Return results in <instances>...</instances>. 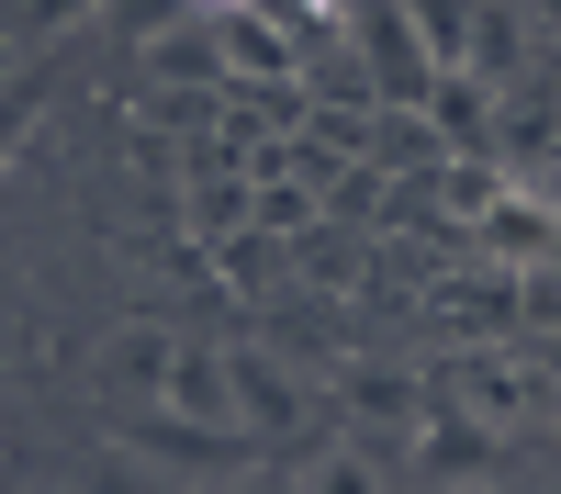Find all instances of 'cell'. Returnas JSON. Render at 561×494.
Segmentation results:
<instances>
[{
  "instance_id": "3957f363",
  "label": "cell",
  "mask_w": 561,
  "mask_h": 494,
  "mask_svg": "<svg viewBox=\"0 0 561 494\" xmlns=\"http://www.w3.org/2000/svg\"><path fill=\"white\" fill-rule=\"evenodd\" d=\"M225 404H237V438L248 449H280V438L304 427V393H293L280 359H237V348H225Z\"/></svg>"
},
{
  "instance_id": "5bb4252c",
  "label": "cell",
  "mask_w": 561,
  "mask_h": 494,
  "mask_svg": "<svg viewBox=\"0 0 561 494\" xmlns=\"http://www.w3.org/2000/svg\"><path fill=\"white\" fill-rule=\"evenodd\" d=\"M214 259H225V282H280V237H259V225H237V237H214Z\"/></svg>"
},
{
  "instance_id": "7c38bea8",
  "label": "cell",
  "mask_w": 561,
  "mask_h": 494,
  "mask_svg": "<svg viewBox=\"0 0 561 494\" xmlns=\"http://www.w3.org/2000/svg\"><path fill=\"white\" fill-rule=\"evenodd\" d=\"M102 371H113L124 393H158V371H169V326H124V337L102 348Z\"/></svg>"
},
{
  "instance_id": "ac0fdd59",
  "label": "cell",
  "mask_w": 561,
  "mask_h": 494,
  "mask_svg": "<svg viewBox=\"0 0 561 494\" xmlns=\"http://www.w3.org/2000/svg\"><path fill=\"white\" fill-rule=\"evenodd\" d=\"M180 12H203V23H214V12H237V0H180Z\"/></svg>"
},
{
  "instance_id": "e0dca14e",
  "label": "cell",
  "mask_w": 561,
  "mask_h": 494,
  "mask_svg": "<svg viewBox=\"0 0 561 494\" xmlns=\"http://www.w3.org/2000/svg\"><path fill=\"white\" fill-rule=\"evenodd\" d=\"M438 494H494V472H472V483H438Z\"/></svg>"
},
{
  "instance_id": "ba28073f",
  "label": "cell",
  "mask_w": 561,
  "mask_h": 494,
  "mask_svg": "<svg viewBox=\"0 0 561 494\" xmlns=\"http://www.w3.org/2000/svg\"><path fill=\"white\" fill-rule=\"evenodd\" d=\"M415 461H438V483H472L483 461H494V427H472V416H460V404L449 393H427V404H415Z\"/></svg>"
},
{
  "instance_id": "277c9868",
  "label": "cell",
  "mask_w": 561,
  "mask_h": 494,
  "mask_svg": "<svg viewBox=\"0 0 561 494\" xmlns=\"http://www.w3.org/2000/svg\"><path fill=\"white\" fill-rule=\"evenodd\" d=\"M359 45H370V79H382V102H427V45H415L404 0H359Z\"/></svg>"
},
{
  "instance_id": "4fadbf2b",
  "label": "cell",
  "mask_w": 561,
  "mask_h": 494,
  "mask_svg": "<svg viewBox=\"0 0 561 494\" xmlns=\"http://www.w3.org/2000/svg\"><path fill=\"white\" fill-rule=\"evenodd\" d=\"M293 494H393V483H382V461H370V449H325Z\"/></svg>"
},
{
  "instance_id": "6da1fadb",
  "label": "cell",
  "mask_w": 561,
  "mask_h": 494,
  "mask_svg": "<svg viewBox=\"0 0 561 494\" xmlns=\"http://www.w3.org/2000/svg\"><path fill=\"white\" fill-rule=\"evenodd\" d=\"M427 393H449L472 427H528V404H539V382H528V359L505 348V337H449L438 348V371H427Z\"/></svg>"
},
{
  "instance_id": "7a4b0ae2",
  "label": "cell",
  "mask_w": 561,
  "mask_h": 494,
  "mask_svg": "<svg viewBox=\"0 0 561 494\" xmlns=\"http://www.w3.org/2000/svg\"><path fill=\"white\" fill-rule=\"evenodd\" d=\"M214 57L225 79H248V90H293L304 79V34L270 12V0H237V12H214Z\"/></svg>"
},
{
  "instance_id": "9c48e42d",
  "label": "cell",
  "mask_w": 561,
  "mask_h": 494,
  "mask_svg": "<svg viewBox=\"0 0 561 494\" xmlns=\"http://www.w3.org/2000/svg\"><path fill=\"white\" fill-rule=\"evenodd\" d=\"M348 416H370V427H415V404H427V382L415 371H393V359H348Z\"/></svg>"
},
{
  "instance_id": "2e32d148",
  "label": "cell",
  "mask_w": 561,
  "mask_h": 494,
  "mask_svg": "<svg viewBox=\"0 0 561 494\" xmlns=\"http://www.w3.org/2000/svg\"><path fill=\"white\" fill-rule=\"evenodd\" d=\"M214 494H280V483H270V472H225Z\"/></svg>"
},
{
  "instance_id": "30bf717a",
  "label": "cell",
  "mask_w": 561,
  "mask_h": 494,
  "mask_svg": "<svg viewBox=\"0 0 561 494\" xmlns=\"http://www.w3.org/2000/svg\"><path fill=\"white\" fill-rule=\"evenodd\" d=\"M427 113H438V147H460V135H483V113H494V79H472V68H438V79H427Z\"/></svg>"
},
{
  "instance_id": "9a60e30c",
  "label": "cell",
  "mask_w": 561,
  "mask_h": 494,
  "mask_svg": "<svg viewBox=\"0 0 561 494\" xmlns=\"http://www.w3.org/2000/svg\"><path fill=\"white\" fill-rule=\"evenodd\" d=\"M248 225V180H203L192 192V237H237Z\"/></svg>"
},
{
  "instance_id": "5b68a950",
  "label": "cell",
  "mask_w": 561,
  "mask_h": 494,
  "mask_svg": "<svg viewBox=\"0 0 561 494\" xmlns=\"http://www.w3.org/2000/svg\"><path fill=\"white\" fill-rule=\"evenodd\" d=\"M438 326L449 337H517L528 326V269H472V282L438 292Z\"/></svg>"
},
{
  "instance_id": "d6986e66",
  "label": "cell",
  "mask_w": 561,
  "mask_h": 494,
  "mask_svg": "<svg viewBox=\"0 0 561 494\" xmlns=\"http://www.w3.org/2000/svg\"><path fill=\"white\" fill-rule=\"evenodd\" d=\"M539 23H550V34H561V0H539Z\"/></svg>"
},
{
  "instance_id": "8992f818",
  "label": "cell",
  "mask_w": 561,
  "mask_h": 494,
  "mask_svg": "<svg viewBox=\"0 0 561 494\" xmlns=\"http://www.w3.org/2000/svg\"><path fill=\"white\" fill-rule=\"evenodd\" d=\"M158 404H169L180 427H237V404H225V348H192V337H169Z\"/></svg>"
},
{
  "instance_id": "52a82bcc",
  "label": "cell",
  "mask_w": 561,
  "mask_h": 494,
  "mask_svg": "<svg viewBox=\"0 0 561 494\" xmlns=\"http://www.w3.org/2000/svg\"><path fill=\"white\" fill-rule=\"evenodd\" d=\"M472 225H483V248H494L505 269H539V259L561 248V214H550V203H528V192H483V203H472Z\"/></svg>"
},
{
  "instance_id": "8fae6325",
  "label": "cell",
  "mask_w": 561,
  "mask_h": 494,
  "mask_svg": "<svg viewBox=\"0 0 561 494\" xmlns=\"http://www.w3.org/2000/svg\"><path fill=\"white\" fill-rule=\"evenodd\" d=\"M415 45H427V68H460V45H472V0H404Z\"/></svg>"
}]
</instances>
